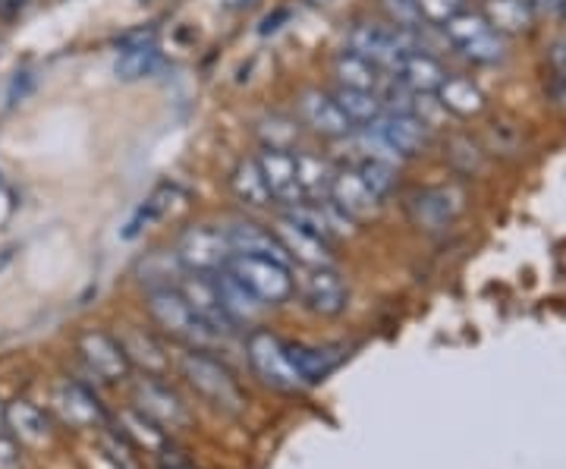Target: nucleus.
I'll return each mask as SVG.
<instances>
[{"instance_id":"f257e3e1","label":"nucleus","mask_w":566,"mask_h":469,"mask_svg":"<svg viewBox=\"0 0 566 469\" xmlns=\"http://www.w3.org/2000/svg\"><path fill=\"white\" fill-rule=\"evenodd\" d=\"M148 312L170 337L182 341L189 350H202L221 337L214 327H208L196 315V309L186 303L180 286H148Z\"/></svg>"},{"instance_id":"f03ea898","label":"nucleus","mask_w":566,"mask_h":469,"mask_svg":"<svg viewBox=\"0 0 566 469\" xmlns=\"http://www.w3.org/2000/svg\"><path fill=\"white\" fill-rule=\"evenodd\" d=\"M180 368L182 378L199 390L214 409L230 413V416H240L245 409L243 390L237 385V378L214 356H208L202 350H186L180 356Z\"/></svg>"},{"instance_id":"7ed1b4c3","label":"nucleus","mask_w":566,"mask_h":469,"mask_svg":"<svg viewBox=\"0 0 566 469\" xmlns=\"http://www.w3.org/2000/svg\"><path fill=\"white\" fill-rule=\"evenodd\" d=\"M245 356H249L252 372L262 378L268 388L281 390V394H296V390L305 388L300 372H296L293 359H290V350H286V344L277 334L255 327L245 337Z\"/></svg>"},{"instance_id":"20e7f679","label":"nucleus","mask_w":566,"mask_h":469,"mask_svg":"<svg viewBox=\"0 0 566 469\" xmlns=\"http://www.w3.org/2000/svg\"><path fill=\"white\" fill-rule=\"evenodd\" d=\"M227 271L245 284L264 306H281L293 296L296 290V281H293V271L283 262H274V259H255V256H230L227 262Z\"/></svg>"},{"instance_id":"39448f33","label":"nucleus","mask_w":566,"mask_h":469,"mask_svg":"<svg viewBox=\"0 0 566 469\" xmlns=\"http://www.w3.org/2000/svg\"><path fill=\"white\" fill-rule=\"evenodd\" d=\"M346 44H349L353 54L365 58V61L371 63V66H378V70H390V73L400 66V61H403L409 51H419L406 29H397V25H375V22L356 25L349 32Z\"/></svg>"},{"instance_id":"423d86ee","label":"nucleus","mask_w":566,"mask_h":469,"mask_svg":"<svg viewBox=\"0 0 566 469\" xmlns=\"http://www.w3.org/2000/svg\"><path fill=\"white\" fill-rule=\"evenodd\" d=\"M174 256H177L180 268H186L189 274H214V271L227 268L233 249H230V240H227L223 227L196 225L189 227L177 240Z\"/></svg>"},{"instance_id":"0eeeda50","label":"nucleus","mask_w":566,"mask_h":469,"mask_svg":"<svg viewBox=\"0 0 566 469\" xmlns=\"http://www.w3.org/2000/svg\"><path fill=\"white\" fill-rule=\"evenodd\" d=\"M450 41L463 51L469 61L497 63L504 58V39L488 25L485 17L475 13H457L453 20L444 22Z\"/></svg>"},{"instance_id":"6e6552de","label":"nucleus","mask_w":566,"mask_h":469,"mask_svg":"<svg viewBox=\"0 0 566 469\" xmlns=\"http://www.w3.org/2000/svg\"><path fill=\"white\" fill-rule=\"evenodd\" d=\"M133 404L136 409H142L148 419H155L164 431H180L189 426V409L177 397V390H170L167 385H161L158 378H142L133 388Z\"/></svg>"},{"instance_id":"1a4fd4ad","label":"nucleus","mask_w":566,"mask_h":469,"mask_svg":"<svg viewBox=\"0 0 566 469\" xmlns=\"http://www.w3.org/2000/svg\"><path fill=\"white\" fill-rule=\"evenodd\" d=\"M300 293H303V303L315 315H324V319H334L340 315L349 303V290H346L344 274L334 265L324 268H308L300 281Z\"/></svg>"},{"instance_id":"9d476101","label":"nucleus","mask_w":566,"mask_h":469,"mask_svg":"<svg viewBox=\"0 0 566 469\" xmlns=\"http://www.w3.org/2000/svg\"><path fill=\"white\" fill-rule=\"evenodd\" d=\"M80 356L85 366L92 368L102 382H123L129 375V359L123 353L120 341H114L104 331H85L80 337Z\"/></svg>"},{"instance_id":"9b49d317","label":"nucleus","mask_w":566,"mask_h":469,"mask_svg":"<svg viewBox=\"0 0 566 469\" xmlns=\"http://www.w3.org/2000/svg\"><path fill=\"white\" fill-rule=\"evenodd\" d=\"M300 117L308 129H315L318 136L327 139H346L353 133V123L340 111V104L334 102L331 92H318V88H308L300 95Z\"/></svg>"},{"instance_id":"f8f14e48","label":"nucleus","mask_w":566,"mask_h":469,"mask_svg":"<svg viewBox=\"0 0 566 469\" xmlns=\"http://www.w3.org/2000/svg\"><path fill=\"white\" fill-rule=\"evenodd\" d=\"M327 199L337 205L344 215H349L353 221L371 218V215L381 208V196L365 184L356 167H353V170H334V180H331Z\"/></svg>"},{"instance_id":"ddd939ff","label":"nucleus","mask_w":566,"mask_h":469,"mask_svg":"<svg viewBox=\"0 0 566 469\" xmlns=\"http://www.w3.org/2000/svg\"><path fill=\"white\" fill-rule=\"evenodd\" d=\"M255 161L262 167V177L264 184H268V192H271V202H283L290 205V208L305 202L303 189H300V177H296V155L277 152V148H264Z\"/></svg>"},{"instance_id":"4468645a","label":"nucleus","mask_w":566,"mask_h":469,"mask_svg":"<svg viewBox=\"0 0 566 469\" xmlns=\"http://www.w3.org/2000/svg\"><path fill=\"white\" fill-rule=\"evenodd\" d=\"M277 240H281L283 252L290 256V262H300L305 268H324L334 265V252H331V243L322 240L318 233L305 230L296 221L290 218H281L277 227H274Z\"/></svg>"},{"instance_id":"2eb2a0df","label":"nucleus","mask_w":566,"mask_h":469,"mask_svg":"<svg viewBox=\"0 0 566 469\" xmlns=\"http://www.w3.org/2000/svg\"><path fill=\"white\" fill-rule=\"evenodd\" d=\"M180 293L186 296V303L196 309V315L202 319L205 325L214 327L218 334H230L233 331V322L227 319V312L221 306L218 281L211 274H189V278H182Z\"/></svg>"},{"instance_id":"dca6fc26","label":"nucleus","mask_w":566,"mask_h":469,"mask_svg":"<svg viewBox=\"0 0 566 469\" xmlns=\"http://www.w3.org/2000/svg\"><path fill=\"white\" fill-rule=\"evenodd\" d=\"M54 407L61 413V419L73 429H104L107 416H104L98 397L88 388H82L76 382H66L54 394Z\"/></svg>"},{"instance_id":"f3484780","label":"nucleus","mask_w":566,"mask_h":469,"mask_svg":"<svg viewBox=\"0 0 566 469\" xmlns=\"http://www.w3.org/2000/svg\"><path fill=\"white\" fill-rule=\"evenodd\" d=\"M290 350V359L300 372L305 388L312 385H322L327 375H334L337 368L344 366V359L349 356L346 347L340 344H322V347H308V344H286Z\"/></svg>"},{"instance_id":"a211bd4d","label":"nucleus","mask_w":566,"mask_h":469,"mask_svg":"<svg viewBox=\"0 0 566 469\" xmlns=\"http://www.w3.org/2000/svg\"><path fill=\"white\" fill-rule=\"evenodd\" d=\"M227 240H230L233 256H255V259H274V262L290 265V256L283 252L277 233L264 230L262 225H252V221H233V225L227 227Z\"/></svg>"},{"instance_id":"6ab92c4d","label":"nucleus","mask_w":566,"mask_h":469,"mask_svg":"<svg viewBox=\"0 0 566 469\" xmlns=\"http://www.w3.org/2000/svg\"><path fill=\"white\" fill-rule=\"evenodd\" d=\"M371 129H378L403 158H412V155H419L428 145V129L431 126H424L422 121H416L409 114H400V111H385L378 121L371 123Z\"/></svg>"},{"instance_id":"aec40b11","label":"nucleus","mask_w":566,"mask_h":469,"mask_svg":"<svg viewBox=\"0 0 566 469\" xmlns=\"http://www.w3.org/2000/svg\"><path fill=\"white\" fill-rule=\"evenodd\" d=\"M218 281V293H221V306L227 312V319L237 325H255L264 315V303L249 290L245 284H240L227 268H221V274L214 278Z\"/></svg>"},{"instance_id":"412c9836","label":"nucleus","mask_w":566,"mask_h":469,"mask_svg":"<svg viewBox=\"0 0 566 469\" xmlns=\"http://www.w3.org/2000/svg\"><path fill=\"white\" fill-rule=\"evenodd\" d=\"M460 205H463V196L457 189H428L412 199L409 211H412V221L424 230H441L457 218Z\"/></svg>"},{"instance_id":"4be33fe9","label":"nucleus","mask_w":566,"mask_h":469,"mask_svg":"<svg viewBox=\"0 0 566 469\" xmlns=\"http://www.w3.org/2000/svg\"><path fill=\"white\" fill-rule=\"evenodd\" d=\"M158 66V48L151 44V39L145 32H133L126 35L120 44V58L114 63V73L123 82H139L145 76H151Z\"/></svg>"},{"instance_id":"5701e85b","label":"nucleus","mask_w":566,"mask_h":469,"mask_svg":"<svg viewBox=\"0 0 566 469\" xmlns=\"http://www.w3.org/2000/svg\"><path fill=\"white\" fill-rule=\"evenodd\" d=\"M117 426H120L123 435L133 441V448L145 450V454H155V457H161L164 450H170V431H164L161 426H158L155 419H148L142 409H120Z\"/></svg>"},{"instance_id":"b1692460","label":"nucleus","mask_w":566,"mask_h":469,"mask_svg":"<svg viewBox=\"0 0 566 469\" xmlns=\"http://www.w3.org/2000/svg\"><path fill=\"white\" fill-rule=\"evenodd\" d=\"M120 344H123V353H126V359H129V366H139L142 372H145V375H151V378H161V375H167L170 359H167L164 347L155 341V337H151V334L129 327V331H123Z\"/></svg>"},{"instance_id":"393cba45","label":"nucleus","mask_w":566,"mask_h":469,"mask_svg":"<svg viewBox=\"0 0 566 469\" xmlns=\"http://www.w3.org/2000/svg\"><path fill=\"white\" fill-rule=\"evenodd\" d=\"M7 429L13 431L17 441L32 445V448L51 441V423H48V416L35 404H29V400L7 404Z\"/></svg>"},{"instance_id":"a878e982","label":"nucleus","mask_w":566,"mask_h":469,"mask_svg":"<svg viewBox=\"0 0 566 469\" xmlns=\"http://www.w3.org/2000/svg\"><path fill=\"white\" fill-rule=\"evenodd\" d=\"M394 73H397L400 85L412 88V92H424V95L438 92L441 82L447 80L441 63L434 61V58H428V54H422V51H409Z\"/></svg>"},{"instance_id":"bb28decb","label":"nucleus","mask_w":566,"mask_h":469,"mask_svg":"<svg viewBox=\"0 0 566 469\" xmlns=\"http://www.w3.org/2000/svg\"><path fill=\"white\" fill-rule=\"evenodd\" d=\"M230 186H233V196L243 205H249V208H268L271 205V192H268L262 167H259L255 158H249V161L243 158V161L233 167Z\"/></svg>"},{"instance_id":"cd10ccee","label":"nucleus","mask_w":566,"mask_h":469,"mask_svg":"<svg viewBox=\"0 0 566 469\" xmlns=\"http://www.w3.org/2000/svg\"><path fill=\"white\" fill-rule=\"evenodd\" d=\"M331 95H334V102L340 104V111H344L346 117H349V123H353V126H356V123L371 126V123L385 114V102L378 98V92H365V88L337 85Z\"/></svg>"},{"instance_id":"c85d7f7f","label":"nucleus","mask_w":566,"mask_h":469,"mask_svg":"<svg viewBox=\"0 0 566 469\" xmlns=\"http://www.w3.org/2000/svg\"><path fill=\"white\" fill-rule=\"evenodd\" d=\"M438 102L444 111H453V114H479L485 107V95L479 92V85L472 80H463V76H447L438 88Z\"/></svg>"},{"instance_id":"c756f323","label":"nucleus","mask_w":566,"mask_h":469,"mask_svg":"<svg viewBox=\"0 0 566 469\" xmlns=\"http://www.w3.org/2000/svg\"><path fill=\"white\" fill-rule=\"evenodd\" d=\"M532 10L526 0H488L485 3V20L494 32H526L532 22Z\"/></svg>"},{"instance_id":"7c9ffc66","label":"nucleus","mask_w":566,"mask_h":469,"mask_svg":"<svg viewBox=\"0 0 566 469\" xmlns=\"http://www.w3.org/2000/svg\"><path fill=\"white\" fill-rule=\"evenodd\" d=\"M296 177H300L303 199H327L334 167L322 158H315V155H296Z\"/></svg>"},{"instance_id":"2f4dec72","label":"nucleus","mask_w":566,"mask_h":469,"mask_svg":"<svg viewBox=\"0 0 566 469\" xmlns=\"http://www.w3.org/2000/svg\"><path fill=\"white\" fill-rule=\"evenodd\" d=\"M180 199H182V189L177 184L158 186V189L145 199V205L139 208V215L129 221L126 237H136L145 225H151V221H158V218H164V215H170V211H174V205L180 202Z\"/></svg>"},{"instance_id":"473e14b6","label":"nucleus","mask_w":566,"mask_h":469,"mask_svg":"<svg viewBox=\"0 0 566 469\" xmlns=\"http://www.w3.org/2000/svg\"><path fill=\"white\" fill-rule=\"evenodd\" d=\"M334 73H337L340 85H349V88H365V92L378 88V66H371L365 58L353 54V51H346V54L337 58Z\"/></svg>"},{"instance_id":"72a5a7b5","label":"nucleus","mask_w":566,"mask_h":469,"mask_svg":"<svg viewBox=\"0 0 566 469\" xmlns=\"http://www.w3.org/2000/svg\"><path fill=\"white\" fill-rule=\"evenodd\" d=\"M259 139L264 148H277V152H293V145L300 139V126L286 117H264L259 123Z\"/></svg>"},{"instance_id":"f704fd0d","label":"nucleus","mask_w":566,"mask_h":469,"mask_svg":"<svg viewBox=\"0 0 566 469\" xmlns=\"http://www.w3.org/2000/svg\"><path fill=\"white\" fill-rule=\"evenodd\" d=\"M98 445H102L104 457L114 463L117 469H139V460H136V454H133V441L123 435L120 429L117 431H107L102 429V435H98Z\"/></svg>"},{"instance_id":"c9c22d12","label":"nucleus","mask_w":566,"mask_h":469,"mask_svg":"<svg viewBox=\"0 0 566 469\" xmlns=\"http://www.w3.org/2000/svg\"><path fill=\"white\" fill-rule=\"evenodd\" d=\"M359 177H363L365 184L371 186L381 199H385L387 192L397 186V167L394 164H385V161H359Z\"/></svg>"},{"instance_id":"e433bc0d","label":"nucleus","mask_w":566,"mask_h":469,"mask_svg":"<svg viewBox=\"0 0 566 469\" xmlns=\"http://www.w3.org/2000/svg\"><path fill=\"white\" fill-rule=\"evenodd\" d=\"M381 7H385V13L390 17V22H394L397 29L412 32V29H419V22H422V13H419L416 0H381Z\"/></svg>"},{"instance_id":"4c0bfd02","label":"nucleus","mask_w":566,"mask_h":469,"mask_svg":"<svg viewBox=\"0 0 566 469\" xmlns=\"http://www.w3.org/2000/svg\"><path fill=\"white\" fill-rule=\"evenodd\" d=\"M460 3H463V0H416L422 20L438 22V25H444L447 20H453V17L460 13Z\"/></svg>"},{"instance_id":"58836bf2","label":"nucleus","mask_w":566,"mask_h":469,"mask_svg":"<svg viewBox=\"0 0 566 469\" xmlns=\"http://www.w3.org/2000/svg\"><path fill=\"white\" fill-rule=\"evenodd\" d=\"M22 463V450L17 445V438L3 435L0 431V469H20Z\"/></svg>"},{"instance_id":"ea45409f","label":"nucleus","mask_w":566,"mask_h":469,"mask_svg":"<svg viewBox=\"0 0 566 469\" xmlns=\"http://www.w3.org/2000/svg\"><path fill=\"white\" fill-rule=\"evenodd\" d=\"M551 61H554V66H557V73L566 80V39L557 41V44L551 48Z\"/></svg>"},{"instance_id":"a19ab883","label":"nucleus","mask_w":566,"mask_h":469,"mask_svg":"<svg viewBox=\"0 0 566 469\" xmlns=\"http://www.w3.org/2000/svg\"><path fill=\"white\" fill-rule=\"evenodd\" d=\"M10 259H13V249H0V271L10 265Z\"/></svg>"},{"instance_id":"79ce46f5","label":"nucleus","mask_w":566,"mask_h":469,"mask_svg":"<svg viewBox=\"0 0 566 469\" xmlns=\"http://www.w3.org/2000/svg\"><path fill=\"white\" fill-rule=\"evenodd\" d=\"M0 431H7V407L0 404Z\"/></svg>"},{"instance_id":"37998d69","label":"nucleus","mask_w":566,"mask_h":469,"mask_svg":"<svg viewBox=\"0 0 566 469\" xmlns=\"http://www.w3.org/2000/svg\"><path fill=\"white\" fill-rule=\"evenodd\" d=\"M554 13H560V17H566V0H557V3H554Z\"/></svg>"},{"instance_id":"c03bdc74","label":"nucleus","mask_w":566,"mask_h":469,"mask_svg":"<svg viewBox=\"0 0 566 469\" xmlns=\"http://www.w3.org/2000/svg\"><path fill=\"white\" fill-rule=\"evenodd\" d=\"M240 3H249V0H240Z\"/></svg>"}]
</instances>
